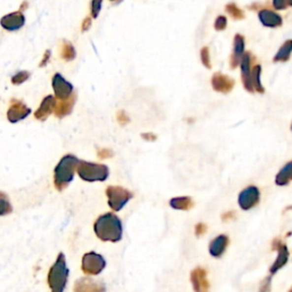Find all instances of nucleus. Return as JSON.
<instances>
[{
	"mask_svg": "<svg viewBox=\"0 0 292 292\" xmlns=\"http://www.w3.org/2000/svg\"><path fill=\"white\" fill-rule=\"evenodd\" d=\"M94 230L99 240L105 242H119L122 239V223L118 216L107 212L97 218L94 224Z\"/></svg>",
	"mask_w": 292,
	"mask_h": 292,
	"instance_id": "obj_1",
	"label": "nucleus"
},
{
	"mask_svg": "<svg viewBox=\"0 0 292 292\" xmlns=\"http://www.w3.org/2000/svg\"><path fill=\"white\" fill-rule=\"evenodd\" d=\"M79 159L77 157L67 154L63 157L54 170V184L59 191L65 190L74 177V171L78 167Z\"/></svg>",
	"mask_w": 292,
	"mask_h": 292,
	"instance_id": "obj_2",
	"label": "nucleus"
},
{
	"mask_svg": "<svg viewBox=\"0 0 292 292\" xmlns=\"http://www.w3.org/2000/svg\"><path fill=\"white\" fill-rule=\"evenodd\" d=\"M68 279V268L66 267L65 256L61 252L55 264L52 266L48 273V284L54 292H62L65 289Z\"/></svg>",
	"mask_w": 292,
	"mask_h": 292,
	"instance_id": "obj_3",
	"label": "nucleus"
},
{
	"mask_svg": "<svg viewBox=\"0 0 292 292\" xmlns=\"http://www.w3.org/2000/svg\"><path fill=\"white\" fill-rule=\"evenodd\" d=\"M79 177L85 182H104L109 177V168L105 164L93 163L87 161H79L77 167Z\"/></svg>",
	"mask_w": 292,
	"mask_h": 292,
	"instance_id": "obj_4",
	"label": "nucleus"
},
{
	"mask_svg": "<svg viewBox=\"0 0 292 292\" xmlns=\"http://www.w3.org/2000/svg\"><path fill=\"white\" fill-rule=\"evenodd\" d=\"M110 208L114 211H120L132 197V193L121 186H109L106 189Z\"/></svg>",
	"mask_w": 292,
	"mask_h": 292,
	"instance_id": "obj_5",
	"label": "nucleus"
},
{
	"mask_svg": "<svg viewBox=\"0 0 292 292\" xmlns=\"http://www.w3.org/2000/svg\"><path fill=\"white\" fill-rule=\"evenodd\" d=\"M105 266L106 261L103 258V256L96 254L94 251L88 252L82 257L81 269L87 275H98L105 268Z\"/></svg>",
	"mask_w": 292,
	"mask_h": 292,
	"instance_id": "obj_6",
	"label": "nucleus"
},
{
	"mask_svg": "<svg viewBox=\"0 0 292 292\" xmlns=\"http://www.w3.org/2000/svg\"><path fill=\"white\" fill-rule=\"evenodd\" d=\"M260 201V192L258 187L248 186L239 194V205L242 210H250Z\"/></svg>",
	"mask_w": 292,
	"mask_h": 292,
	"instance_id": "obj_7",
	"label": "nucleus"
},
{
	"mask_svg": "<svg viewBox=\"0 0 292 292\" xmlns=\"http://www.w3.org/2000/svg\"><path fill=\"white\" fill-rule=\"evenodd\" d=\"M272 249L277 251V257L276 260L274 261V264L270 266L269 272L270 274H275L277 270L282 268L283 266L287 264L288 260H289V250H288V247L286 244H284L280 239H277V237L273 241Z\"/></svg>",
	"mask_w": 292,
	"mask_h": 292,
	"instance_id": "obj_8",
	"label": "nucleus"
},
{
	"mask_svg": "<svg viewBox=\"0 0 292 292\" xmlns=\"http://www.w3.org/2000/svg\"><path fill=\"white\" fill-rule=\"evenodd\" d=\"M251 61L252 55L249 52L244 53L242 59H241V79H242L243 87L246 88L248 93H255V89L251 84Z\"/></svg>",
	"mask_w": 292,
	"mask_h": 292,
	"instance_id": "obj_9",
	"label": "nucleus"
},
{
	"mask_svg": "<svg viewBox=\"0 0 292 292\" xmlns=\"http://www.w3.org/2000/svg\"><path fill=\"white\" fill-rule=\"evenodd\" d=\"M53 89L56 98L65 99L71 96L73 92V86L67 82L60 73H56L53 77Z\"/></svg>",
	"mask_w": 292,
	"mask_h": 292,
	"instance_id": "obj_10",
	"label": "nucleus"
},
{
	"mask_svg": "<svg viewBox=\"0 0 292 292\" xmlns=\"http://www.w3.org/2000/svg\"><path fill=\"white\" fill-rule=\"evenodd\" d=\"M30 113H31V110L29 109L23 102L13 99L12 104H10L8 109V112H7V118H8V120L10 122L15 124V122L23 120V119L27 118Z\"/></svg>",
	"mask_w": 292,
	"mask_h": 292,
	"instance_id": "obj_11",
	"label": "nucleus"
},
{
	"mask_svg": "<svg viewBox=\"0 0 292 292\" xmlns=\"http://www.w3.org/2000/svg\"><path fill=\"white\" fill-rule=\"evenodd\" d=\"M211 86L216 92L228 94L235 86V81L232 78H229L228 75L223 74L221 72H216L211 78Z\"/></svg>",
	"mask_w": 292,
	"mask_h": 292,
	"instance_id": "obj_12",
	"label": "nucleus"
},
{
	"mask_svg": "<svg viewBox=\"0 0 292 292\" xmlns=\"http://www.w3.org/2000/svg\"><path fill=\"white\" fill-rule=\"evenodd\" d=\"M191 282H192L193 289L196 292L209 290V281L207 279V270L202 267H196L191 272Z\"/></svg>",
	"mask_w": 292,
	"mask_h": 292,
	"instance_id": "obj_13",
	"label": "nucleus"
},
{
	"mask_svg": "<svg viewBox=\"0 0 292 292\" xmlns=\"http://www.w3.org/2000/svg\"><path fill=\"white\" fill-rule=\"evenodd\" d=\"M258 17L264 27L279 28L282 25V17L274 10H270L268 8H262L261 10H259Z\"/></svg>",
	"mask_w": 292,
	"mask_h": 292,
	"instance_id": "obj_14",
	"label": "nucleus"
},
{
	"mask_svg": "<svg viewBox=\"0 0 292 292\" xmlns=\"http://www.w3.org/2000/svg\"><path fill=\"white\" fill-rule=\"evenodd\" d=\"M25 19L22 13L15 12L12 14H8V15L3 16L1 19V27L8 31H15L19 30L24 25Z\"/></svg>",
	"mask_w": 292,
	"mask_h": 292,
	"instance_id": "obj_15",
	"label": "nucleus"
},
{
	"mask_svg": "<svg viewBox=\"0 0 292 292\" xmlns=\"http://www.w3.org/2000/svg\"><path fill=\"white\" fill-rule=\"evenodd\" d=\"M77 102V94H73L70 97H67L65 99H60L59 103L55 104V107H54V113L57 118H64L66 115L70 114L73 110L74 104Z\"/></svg>",
	"mask_w": 292,
	"mask_h": 292,
	"instance_id": "obj_16",
	"label": "nucleus"
},
{
	"mask_svg": "<svg viewBox=\"0 0 292 292\" xmlns=\"http://www.w3.org/2000/svg\"><path fill=\"white\" fill-rule=\"evenodd\" d=\"M229 243V239L227 235H218L215 240H212L210 244H209V252L212 257L215 258H219L222 257L223 254L226 251L227 247H228Z\"/></svg>",
	"mask_w": 292,
	"mask_h": 292,
	"instance_id": "obj_17",
	"label": "nucleus"
},
{
	"mask_svg": "<svg viewBox=\"0 0 292 292\" xmlns=\"http://www.w3.org/2000/svg\"><path fill=\"white\" fill-rule=\"evenodd\" d=\"M244 54V37L241 34H236L234 38V49L233 54L230 56V68H236L240 65L241 59H242Z\"/></svg>",
	"mask_w": 292,
	"mask_h": 292,
	"instance_id": "obj_18",
	"label": "nucleus"
},
{
	"mask_svg": "<svg viewBox=\"0 0 292 292\" xmlns=\"http://www.w3.org/2000/svg\"><path fill=\"white\" fill-rule=\"evenodd\" d=\"M55 104H56L55 97L52 95L45 97L44 100H42V103L40 104V106H39V109L35 111L34 113L35 119H38V120L40 121H45L46 119L52 114V112L54 111V107H55Z\"/></svg>",
	"mask_w": 292,
	"mask_h": 292,
	"instance_id": "obj_19",
	"label": "nucleus"
},
{
	"mask_svg": "<svg viewBox=\"0 0 292 292\" xmlns=\"http://www.w3.org/2000/svg\"><path fill=\"white\" fill-rule=\"evenodd\" d=\"M105 288H104L103 284L100 282H96V281H93L90 279H80L75 282L74 286V291L75 292H81V291H104Z\"/></svg>",
	"mask_w": 292,
	"mask_h": 292,
	"instance_id": "obj_20",
	"label": "nucleus"
},
{
	"mask_svg": "<svg viewBox=\"0 0 292 292\" xmlns=\"http://www.w3.org/2000/svg\"><path fill=\"white\" fill-rule=\"evenodd\" d=\"M169 204L172 209H176V210H190L194 207V201L192 197L190 196H178V197H172V199L169 201Z\"/></svg>",
	"mask_w": 292,
	"mask_h": 292,
	"instance_id": "obj_21",
	"label": "nucleus"
},
{
	"mask_svg": "<svg viewBox=\"0 0 292 292\" xmlns=\"http://www.w3.org/2000/svg\"><path fill=\"white\" fill-rule=\"evenodd\" d=\"M290 179H292V161L288 162L284 167L276 175L275 183L279 186H286L289 184Z\"/></svg>",
	"mask_w": 292,
	"mask_h": 292,
	"instance_id": "obj_22",
	"label": "nucleus"
},
{
	"mask_svg": "<svg viewBox=\"0 0 292 292\" xmlns=\"http://www.w3.org/2000/svg\"><path fill=\"white\" fill-rule=\"evenodd\" d=\"M292 54V39L291 40H287L284 44L281 46L279 52L276 53V55L274 56V62H288L290 60V56Z\"/></svg>",
	"mask_w": 292,
	"mask_h": 292,
	"instance_id": "obj_23",
	"label": "nucleus"
},
{
	"mask_svg": "<svg viewBox=\"0 0 292 292\" xmlns=\"http://www.w3.org/2000/svg\"><path fill=\"white\" fill-rule=\"evenodd\" d=\"M260 74H261V66L260 65H255L251 68V84L252 87H254L255 92L264 94L265 88L262 87L261 81H260Z\"/></svg>",
	"mask_w": 292,
	"mask_h": 292,
	"instance_id": "obj_24",
	"label": "nucleus"
},
{
	"mask_svg": "<svg viewBox=\"0 0 292 292\" xmlns=\"http://www.w3.org/2000/svg\"><path fill=\"white\" fill-rule=\"evenodd\" d=\"M61 57L65 61H72L75 59V49L71 42H63L62 47H61Z\"/></svg>",
	"mask_w": 292,
	"mask_h": 292,
	"instance_id": "obj_25",
	"label": "nucleus"
},
{
	"mask_svg": "<svg viewBox=\"0 0 292 292\" xmlns=\"http://www.w3.org/2000/svg\"><path fill=\"white\" fill-rule=\"evenodd\" d=\"M13 211L12 204L9 202L8 196L5 193L0 192V216L8 215Z\"/></svg>",
	"mask_w": 292,
	"mask_h": 292,
	"instance_id": "obj_26",
	"label": "nucleus"
},
{
	"mask_svg": "<svg viewBox=\"0 0 292 292\" xmlns=\"http://www.w3.org/2000/svg\"><path fill=\"white\" fill-rule=\"evenodd\" d=\"M225 9L234 20H243L244 19V12L240 8V7H237L235 3H228V5L226 6Z\"/></svg>",
	"mask_w": 292,
	"mask_h": 292,
	"instance_id": "obj_27",
	"label": "nucleus"
},
{
	"mask_svg": "<svg viewBox=\"0 0 292 292\" xmlns=\"http://www.w3.org/2000/svg\"><path fill=\"white\" fill-rule=\"evenodd\" d=\"M29 77H30V73H29V72H27V71L17 72V73L12 78L13 85H21V84H23L24 81L28 80Z\"/></svg>",
	"mask_w": 292,
	"mask_h": 292,
	"instance_id": "obj_28",
	"label": "nucleus"
},
{
	"mask_svg": "<svg viewBox=\"0 0 292 292\" xmlns=\"http://www.w3.org/2000/svg\"><path fill=\"white\" fill-rule=\"evenodd\" d=\"M200 55H201V62H202V64L205 67L210 70V68H211V61H210V54H209L208 47H203V48L201 49Z\"/></svg>",
	"mask_w": 292,
	"mask_h": 292,
	"instance_id": "obj_29",
	"label": "nucleus"
},
{
	"mask_svg": "<svg viewBox=\"0 0 292 292\" xmlns=\"http://www.w3.org/2000/svg\"><path fill=\"white\" fill-rule=\"evenodd\" d=\"M227 27V19L224 15H221L217 17V20H216L215 22V29L217 31H223L225 30Z\"/></svg>",
	"mask_w": 292,
	"mask_h": 292,
	"instance_id": "obj_30",
	"label": "nucleus"
},
{
	"mask_svg": "<svg viewBox=\"0 0 292 292\" xmlns=\"http://www.w3.org/2000/svg\"><path fill=\"white\" fill-rule=\"evenodd\" d=\"M102 1L103 0H93L92 1V14L94 19L98 16L100 8H102Z\"/></svg>",
	"mask_w": 292,
	"mask_h": 292,
	"instance_id": "obj_31",
	"label": "nucleus"
},
{
	"mask_svg": "<svg viewBox=\"0 0 292 292\" xmlns=\"http://www.w3.org/2000/svg\"><path fill=\"white\" fill-rule=\"evenodd\" d=\"M117 119H118V122L121 126H126L129 121H130V119H129V117L127 115V113L125 112V111H119V112L117 113Z\"/></svg>",
	"mask_w": 292,
	"mask_h": 292,
	"instance_id": "obj_32",
	"label": "nucleus"
},
{
	"mask_svg": "<svg viewBox=\"0 0 292 292\" xmlns=\"http://www.w3.org/2000/svg\"><path fill=\"white\" fill-rule=\"evenodd\" d=\"M273 7L277 10H283L288 7L287 0H273Z\"/></svg>",
	"mask_w": 292,
	"mask_h": 292,
	"instance_id": "obj_33",
	"label": "nucleus"
},
{
	"mask_svg": "<svg viewBox=\"0 0 292 292\" xmlns=\"http://www.w3.org/2000/svg\"><path fill=\"white\" fill-rule=\"evenodd\" d=\"M207 225L203 224V223H199V224H196L195 226V235L196 236H202L203 234L207 232Z\"/></svg>",
	"mask_w": 292,
	"mask_h": 292,
	"instance_id": "obj_34",
	"label": "nucleus"
},
{
	"mask_svg": "<svg viewBox=\"0 0 292 292\" xmlns=\"http://www.w3.org/2000/svg\"><path fill=\"white\" fill-rule=\"evenodd\" d=\"M98 157L100 159H107V158H111L113 157V152L111 150H107V149H103V150H99L98 151Z\"/></svg>",
	"mask_w": 292,
	"mask_h": 292,
	"instance_id": "obj_35",
	"label": "nucleus"
},
{
	"mask_svg": "<svg viewBox=\"0 0 292 292\" xmlns=\"http://www.w3.org/2000/svg\"><path fill=\"white\" fill-rule=\"evenodd\" d=\"M142 138L149 140V142H154L157 139V135L153 134V132H144V134H142Z\"/></svg>",
	"mask_w": 292,
	"mask_h": 292,
	"instance_id": "obj_36",
	"label": "nucleus"
},
{
	"mask_svg": "<svg viewBox=\"0 0 292 292\" xmlns=\"http://www.w3.org/2000/svg\"><path fill=\"white\" fill-rule=\"evenodd\" d=\"M234 216H235V212L228 211V212H226V214L223 215L222 218H223V221L226 222V221H228V219H234Z\"/></svg>",
	"mask_w": 292,
	"mask_h": 292,
	"instance_id": "obj_37",
	"label": "nucleus"
},
{
	"mask_svg": "<svg viewBox=\"0 0 292 292\" xmlns=\"http://www.w3.org/2000/svg\"><path fill=\"white\" fill-rule=\"evenodd\" d=\"M90 25H92V19L87 17V19L84 21V23H82V31H87L90 28Z\"/></svg>",
	"mask_w": 292,
	"mask_h": 292,
	"instance_id": "obj_38",
	"label": "nucleus"
},
{
	"mask_svg": "<svg viewBox=\"0 0 292 292\" xmlns=\"http://www.w3.org/2000/svg\"><path fill=\"white\" fill-rule=\"evenodd\" d=\"M49 56H50V52H49V50H47L46 54H45V56H44V60H42V62H41V64H40V66H45V65H46L45 63L48 62Z\"/></svg>",
	"mask_w": 292,
	"mask_h": 292,
	"instance_id": "obj_39",
	"label": "nucleus"
},
{
	"mask_svg": "<svg viewBox=\"0 0 292 292\" xmlns=\"http://www.w3.org/2000/svg\"><path fill=\"white\" fill-rule=\"evenodd\" d=\"M288 6H292V0H287Z\"/></svg>",
	"mask_w": 292,
	"mask_h": 292,
	"instance_id": "obj_40",
	"label": "nucleus"
},
{
	"mask_svg": "<svg viewBox=\"0 0 292 292\" xmlns=\"http://www.w3.org/2000/svg\"><path fill=\"white\" fill-rule=\"evenodd\" d=\"M290 292H292V288H291V289H290Z\"/></svg>",
	"mask_w": 292,
	"mask_h": 292,
	"instance_id": "obj_41",
	"label": "nucleus"
},
{
	"mask_svg": "<svg viewBox=\"0 0 292 292\" xmlns=\"http://www.w3.org/2000/svg\"><path fill=\"white\" fill-rule=\"evenodd\" d=\"M291 130H292V125H291Z\"/></svg>",
	"mask_w": 292,
	"mask_h": 292,
	"instance_id": "obj_42",
	"label": "nucleus"
},
{
	"mask_svg": "<svg viewBox=\"0 0 292 292\" xmlns=\"http://www.w3.org/2000/svg\"><path fill=\"white\" fill-rule=\"evenodd\" d=\"M111 1H114V0H111Z\"/></svg>",
	"mask_w": 292,
	"mask_h": 292,
	"instance_id": "obj_43",
	"label": "nucleus"
}]
</instances>
